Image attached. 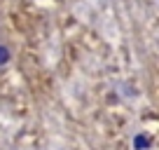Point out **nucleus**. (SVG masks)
Segmentation results:
<instances>
[{
	"mask_svg": "<svg viewBox=\"0 0 159 150\" xmlns=\"http://www.w3.org/2000/svg\"><path fill=\"white\" fill-rule=\"evenodd\" d=\"M152 134L150 131H136L134 136H131V150H152Z\"/></svg>",
	"mask_w": 159,
	"mask_h": 150,
	"instance_id": "f257e3e1",
	"label": "nucleus"
},
{
	"mask_svg": "<svg viewBox=\"0 0 159 150\" xmlns=\"http://www.w3.org/2000/svg\"><path fill=\"white\" fill-rule=\"evenodd\" d=\"M10 59H12L10 49H7V47H0V66H5V63H10Z\"/></svg>",
	"mask_w": 159,
	"mask_h": 150,
	"instance_id": "f03ea898",
	"label": "nucleus"
}]
</instances>
